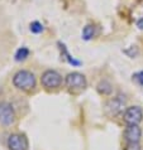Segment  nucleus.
<instances>
[{
  "label": "nucleus",
  "instance_id": "nucleus-12",
  "mask_svg": "<svg viewBox=\"0 0 143 150\" xmlns=\"http://www.w3.org/2000/svg\"><path fill=\"white\" fill-rule=\"evenodd\" d=\"M31 32L36 33V34L42 33L43 32V25H42L39 22H33V23H31Z\"/></svg>",
  "mask_w": 143,
  "mask_h": 150
},
{
  "label": "nucleus",
  "instance_id": "nucleus-11",
  "mask_svg": "<svg viewBox=\"0 0 143 150\" xmlns=\"http://www.w3.org/2000/svg\"><path fill=\"white\" fill-rule=\"evenodd\" d=\"M98 90H99L100 93L109 95V93L112 92V86H110V83H109V82L103 81V82H100L99 85H98Z\"/></svg>",
  "mask_w": 143,
  "mask_h": 150
},
{
  "label": "nucleus",
  "instance_id": "nucleus-7",
  "mask_svg": "<svg viewBox=\"0 0 143 150\" xmlns=\"http://www.w3.org/2000/svg\"><path fill=\"white\" fill-rule=\"evenodd\" d=\"M124 137L127 143H139L142 137V130L138 125H128L124 131Z\"/></svg>",
  "mask_w": 143,
  "mask_h": 150
},
{
  "label": "nucleus",
  "instance_id": "nucleus-6",
  "mask_svg": "<svg viewBox=\"0 0 143 150\" xmlns=\"http://www.w3.org/2000/svg\"><path fill=\"white\" fill-rule=\"evenodd\" d=\"M8 148H9V150H27L28 149L27 137L20 134H11L9 139H8Z\"/></svg>",
  "mask_w": 143,
  "mask_h": 150
},
{
  "label": "nucleus",
  "instance_id": "nucleus-4",
  "mask_svg": "<svg viewBox=\"0 0 143 150\" xmlns=\"http://www.w3.org/2000/svg\"><path fill=\"white\" fill-rule=\"evenodd\" d=\"M123 120L127 125H139L143 120V111L139 106H130L125 110Z\"/></svg>",
  "mask_w": 143,
  "mask_h": 150
},
{
  "label": "nucleus",
  "instance_id": "nucleus-1",
  "mask_svg": "<svg viewBox=\"0 0 143 150\" xmlns=\"http://www.w3.org/2000/svg\"><path fill=\"white\" fill-rule=\"evenodd\" d=\"M13 83L16 88H19L22 91H31L36 87V77L29 71L22 69L14 74Z\"/></svg>",
  "mask_w": 143,
  "mask_h": 150
},
{
  "label": "nucleus",
  "instance_id": "nucleus-13",
  "mask_svg": "<svg viewBox=\"0 0 143 150\" xmlns=\"http://www.w3.org/2000/svg\"><path fill=\"white\" fill-rule=\"evenodd\" d=\"M133 81L137 82L139 86H143V71H141V72H137L133 74Z\"/></svg>",
  "mask_w": 143,
  "mask_h": 150
},
{
  "label": "nucleus",
  "instance_id": "nucleus-8",
  "mask_svg": "<svg viewBox=\"0 0 143 150\" xmlns=\"http://www.w3.org/2000/svg\"><path fill=\"white\" fill-rule=\"evenodd\" d=\"M124 105H125V98H124V96H117V97L112 98L110 101L108 102L107 109H108V111H109V114L114 116V115H118V114H120V112L123 111Z\"/></svg>",
  "mask_w": 143,
  "mask_h": 150
},
{
  "label": "nucleus",
  "instance_id": "nucleus-15",
  "mask_svg": "<svg viewBox=\"0 0 143 150\" xmlns=\"http://www.w3.org/2000/svg\"><path fill=\"white\" fill-rule=\"evenodd\" d=\"M137 27L139 28V29H143V18H141V19L137 22Z\"/></svg>",
  "mask_w": 143,
  "mask_h": 150
},
{
  "label": "nucleus",
  "instance_id": "nucleus-9",
  "mask_svg": "<svg viewBox=\"0 0 143 150\" xmlns=\"http://www.w3.org/2000/svg\"><path fill=\"white\" fill-rule=\"evenodd\" d=\"M95 35V27L94 25H86L82 29V38L85 40H90Z\"/></svg>",
  "mask_w": 143,
  "mask_h": 150
},
{
  "label": "nucleus",
  "instance_id": "nucleus-10",
  "mask_svg": "<svg viewBox=\"0 0 143 150\" xmlns=\"http://www.w3.org/2000/svg\"><path fill=\"white\" fill-rule=\"evenodd\" d=\"M28 56H29V49L27 47H22V48H19L15 53V61H18V62L24 61Z\"/></svg>",
  "mask_w": 143,
  "mask_h": 150
},
{
  "label": "nucleus",
  "instance_id": "nucleus-3",
  "mask_svg": "<svg viewBox=\"0 0 143 150\" xmlns=\"http://www.w3.org/2000/svg\"><path fill=\"white\" fill-rule=\"evenodd\" d=\"M86 78L79 72H72L66 76V86L72 91H81L86 87Z\"/></svg>",
  "mask_w": 143,
  "mask_h": 150
},
{
  "label": "nucleus",
  "instance_id": "nucleus-14",
  "mask_svg": "<svg viewBox=\"0 0 143 150\" xmlns=\"http://www.w3.org/2000/svg\"><path fill=\"white\" fill-rule=\"evenodd\" d=\"M125 150H141L139 143H129Z\"/></svg>",
  "mask_w": 143,
  "mask_h": 150
},
{
  "label": "nucleus",
  "instance_id": "nucleus-5",
  "mask_svg": "<svg viewBox=\"0 0 143 150\" xmlns=\"http://www.w3.org/2000/svg\"><path fill=\"white\" fill-rule=\"evenodd\" d=\"M15 120V114L10 103L1 102L0 103V122L3 125H11Z\"/></svg>",
  "mask_w": 143,
  "mask_h": 150
},
{
  "label": "nucleus",
  "instance_id": "nucleus-2",
  "mask_svg": "<svg viewBox=\"0 0 143 150\" xmlns=\"http://www.w3.org/2000/svg\"><path fill=\"white\" fill-rule=\"evenodd\" d=\"M41 83L44 88L47 90H53V88H58L62 85V77L61 74L56 72L53 69H48L42 74L41 77Z\"/></svg>",
  "mask_w": 143,
  "mask_h": 150
}]
</instances>
